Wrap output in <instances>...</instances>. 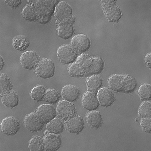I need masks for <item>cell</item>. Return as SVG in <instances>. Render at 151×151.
Listing matches in <instances>:
<instances>
[{
  "instance_id": "obj_21",
  "label": "cell",
  "mask_w": 151,
  "mask_h": 151,
  "mask_svg": "<svg viewBox=\"0 0 151 151\" xmlns=\"http://www.w3.org/2000/svg\"><path fill=\"white\" fill-rule=\"evenodd\" d=\"M65 126V122L59 117H56L46 124V129L49 133L60 134L63 133Z\"/></svg>"
},
{
  "instance_id": "obj_33",
  "label": "cell",
  "mask_w": 151,
  "mask_h": 151,
  "mask_svg": "<svg viewBox=\"0 0 151 151\" xmlns=\"http://www.w3.org/2000/svg\"><path fill=\"white\" fill-rule=\"evenodd\" d=\"M22 14L23 18L27 21H32L36 19V12L34 8L29 4L25 6Z\"/></svg>"
},
{
  "instance_id": "obj_3",
  "label": "cell",
  "mask_w": 151,
  "mask_h": 151,
  "mask_svg": "<svg viewBox=\"0 0 151 151\" xmlns=\"http://www.w3.org/2000/svg\"><path fill=\"white\" fill-rule=\"evenodd\" d=\"M56 71L54 63L48 58H42L34 70L37 77L44 79H50L54 76Z\"/></svg>"
},
{
  "instance_id": "obj_5",
  "label": "cell",
  "mask_w": 151,
  "mask_h": 151,
  "mask_svg": "<svg viewBox=\"0 0 151 151\" xmlns=\"http://www.w3.org/2000/svg\"><path fill=\"white\" fill-rule=\"evenodd\" d=\"M58 117L65 122L77 115V108L73 103L63 100L59 101L56 107Z\"/></svg>"
},
{
  "instance_id": "obj_29",
  "label": "cell",
  "mask_w": 151,
  "mask_h": 151,
  "mask_svg": "<svg viewBox=\"0 0 151 151\" xmlns=\"http://www.w3.org/2000/svg\"><path fill=\"white\" fill-rule=\"evenodd\" d=\"M137 85L136 81L133 77L125 74L124 86L122 92L127 94L132 93L135 90Z\"/></svg>"
},
{
  "instance_id": "obj_25",
  "label": "cell",
  "mask_w": 151,
  "mask_h": 151,
  "mask_svg": "<svg viewBox=\"0 0 151 151\" xmlns=\"http://www.w3.org/2000/svg\"><path fill=\"white\" fill-rule=\"evenodd\" d=\"M46 92L45 88L43 85H39L33 88L30 93L31 99L36 102L43 101Z\"/></svg>"
},
{
  "instance_id": "obj_20",
  "label": "cell",
  "mask_w": 151,
  "mask_h": 151,
  "mask_svg": "<svg viewBox=\"0 0 151 151\" xmlns=\"http://www.w3.org/2000/svg\"><path fill=\"white\" fill-rule=\"evenodd\" d=\"M103 79L98 75L89 76L85 81L87 91L98 93V91L103 86Z\"/></svg>"
},
{
  "instance_id": "obj_2",
  "label": "cell",
  "mask_w": 151,
  "mask_h": 151,
  "mask_svg": "<svg viewBox=\"0 0 151 151\" xmlns=\"http://www.w3.org/2000/svg\"><path fill=\"white\" fill-rule=\"evenodd\" d=\"M116 3V1H100L101 9L108 22L118 23L122 17V11L120 7L117 6Z\"/></svg>"
},
{
  "instance_id": "obj_6",
  "label": "cell",
  "mask_w": 151,
  "mask_h": 151,
  "mask_svg": "<svg viewBox=\"0 0 151 151\" xmlns=\"http://www.w3.org/2000/svg\"><path fill=\"white\" fill-rule=\"evenodd\" d=\"M19 120L12 116L7 117L1 123V130L3 134L8 136H14L20 129Z\"/></svg>"
},
{
  "instance_id": "obj_8",
  "label": "cell",
  "mask_w": 151,
  "mask_h": 151,
  "mask_svg": "<svg viewBox=\"0 0 151 151\" xmlns=\"http://www.w3.org/2000/svg\"><path fill=\"white\" fill-rule=\"evenodd\" d=\"M24 127L31 133H35L41 131L45 124L35 112L27 114L23 119Z\"/></svg>"
},
{
  "instance_id": "obj_35",
  "label": "cell",
  "mask_w": 151,
  "mask_h": 151,
  "mask_svg": "<svg viewBox=\"0 0 151 151\" xmlns=\"http://www.w3.org/2000/svg\"><path fill=\"white\" fill-rule=\"evenodd\" d=\"M6 4L12 9H16L22 4V1H4Z\"/></svg>"
},
{
  "instance_id": "obj_37",
  "label": "cell",
  "mask_w": 151,
  "mask_h": 151,
  "mask_svg": "<svg viewBox=\"0 0 151 151\" xmlns=\"http://www.w3.org/2000/svg\"><path fill=\"white\" fill-rule=\"evenodd\" d=\"M4 65H5V63H4V60L2 56H1V57H0V70H1V71H2L4 68Z\"/></svg>"
},
{
  "instance_id": "obj_16",
  "label": "cell",
  "mask_w": 151,
  "mask_h": 151,
  "mask_svg": "<svg viewBox=\"0 0 151 151\" xmlns=\"http://www.w3.org/2000/svg\"><path fill=\"white\" fill-rule=\"evenodd\" d=\"M125 74H114L109 77V88L116 92H123L124 86Z\"/></svg>"
},
{
  "instance_id": "obj_36",
  "label": "cell",
  "mask_w": 151,
  "mask_h": 151,
  "mask_svg": "<svg viewBox=\"0 0 151 151\" xmlns=\"http://www.w3.org/2000/svg\"><path fill=\"white\" fill-rule=\"evenodd\" d=\"M144 62L146 67L151 70V52L144 55Z\"/></svg>"
},
{
  "instance_id": "obj_27",
  "label": "cell",
  "mask_w": 151,
  "mask_h": 151,
  "mask_svg": "<svg viewBox=\"0 0 151 151\" xmlns=\"http://www.w3.org/2000/svg\"><path fill=\"white\" fill-rule=\"evenodd\" d=\"M137 93L140 99L147 101L151 100V85L147 83L141 84L137 91Z\"/></svg>"
},
{
  "instance_id": "obj_30",
  "label": "cell",
  "mask_w": 151,
  "mask_h": 151,
  "mask_svg": "<svg viewBox=\"0 0 151 151\" xmlns=\"http://www.w3.org/2000/svg\"><path fill=\"white\" fill-rule=\"evenodd\" d=\"M93 60V57L87 54L83 53L78 55L76 62L87 71L92 66Z\"/></svg>"
},
{
  "instance_id": "obj_19",
  "label": "cell",
  "mask_w": 151,
  "mask_h": 151,
  "mask_svg": "<svg viewBox=\"0 0 151 151\" xmlns=\"http://www.w3.org/2000/svg\"><path fill=\"white\" fill-rule=\"evenodd\" d=\"M71 22H66L57 25V36L62 39H68L73 36L75 29Z\"/></svg>"
},
{
  "instance_id": "obj_4",
  "label": "cell",
  "mask_w": 151,
  "mask_h": 151,
  "mask_svg": "<svg viewBox=\"0 0 151 151\" xmlns=\"http://www.w3.org/2000/svg\"><path fill=\"white\" fill-rule=\"evenodd\" d=\"M78 55L71 44L61 45L57 50V59L64 64H70L74 63Z\"/></svg>"
},
{
  "instance_id": "obj_7",
  "label": "cell",
  "mask_w": 151,
  "mask_h": 151,
  "mask_svg": "<svg viewBox=\"0 0 151 151\" xmlns=\"http://www.w3.org/2000/svg\"><path fill=\"white\" fill-rule=\"evenodd\" d=\"M41 60V57L36 51H29L23 52L19 59L21 66L25 70L35 69Z\"/></svg>"
},
{
  "instance_id": "obj_23",
  "label": "cell",
  "mask_w": 151,
  "mask_h": 151,
  "mask_svg": "<svg viewBox=\"0 0 151 151\" xmlns=\"http://www.w3.org/2000/svg\"><path fill=\"white\" fill-rule=\"evenodd\" d=\"M69 76L72 78H83L86 75V71L77 62L69 64L67 68Z\"/></svg>"
},
{
  "instance_id": "obj_34",
  "label": "cell",
  "mask_w": 151,
  "mask_h": 151,
  "mask_svg": "<svg viewBox=\"0 0 151 151\" xmlns=\"http://www.w3.org/2000/svg\"><path fill=\"white\" fill-rule=\"evenodd\" d=\"M140 127L145 133H151V117L141 119Z\"/></svg>"
},
{
  "instance_id": "obj_18",
  "label": "cell",
  "mask_w": 151,
  "mask_h": 151,
  "mask_svg": "<svg viewBox=\"0 0 151 151\" xmlns=\"http://www.w3.org/2000/svg\"><path fill=\"white\" fill-rule=\"evenodd\" d=\"M85 121L90 127L98 129L102 126L103 117L100 112L95 111H88L85 114Z\"/></svg>"
},
{
  "instance_id": "obj_12",
  "label": "cell",
  "mask_w": 151,
  "mask_h": 151,
  "mask_svg": "<svg viewBox=\"0 0 151 151\" xmlns=\"http://www.w3.org/2000/svg\"><path fill=\"white\" fill-rule=\"evenodd\" d=\"M35 112L45 124L56 118L57 112L53 105L47 104L40 105Z\"/></svg>"
},
{
  "instance_id": "obj_31",
  "label": "cell",
  "mask_w": 151,
  "mask_h": 151,
  "mask_svg": "<svg viewBox=\"0 0 151 151\" xmlns=\"http://www.w3.org/2000/svg\"><path fill=\"white\" fill-rule=\"evenodd\" d=\"M13 85L10 78L7 74L3 73L0 76V94L12 90Z\"/></svg>"
},
{
  "instance_id": "obj_26",
  "label": "cell",
  "mask_w": 151,
  "mask_h": 151,
  "mask_svg": "<svg viewBox=\"0 0 151 151\" xmlns=\"http://www.w3.org/2000/svg\"><path fill=\"white\" fill-rule=\"evenodd\" d=\"M28 147L31 151H45L43 138L40 136H34L29 140Z\"/></svg>"
},
{
  "instance_id": "obj_32",
  "label": "cell",
  "mask_w": 151,
  "mask_h": 151,
  "mask_svg": "<svg viewBox=\"0 0 151 151\" xmlns=\"http://www.w3.org/2000/svg\"><path fill=\"white\" fill-rule=\"evenodd\" d=\"M138 114L141 119L151 118V102L144 101L142 103L138 109Z\"/></svg>"
},
{
  "instance_id": "obj_28",
  "label": "cell",
  "mask_w": 151,
  "mask_h": 151,
  "mask_svg": "<svg viewBox=\"0 0 151 151\" xmlns=\"http://www.w3.org/2000/svg\"><path fill=\"white\" fill-rule=\"evenodd\" d=\"M61 95L59 91L55 89L48 88L46 90L43 101L50 104H56L59 101Z\"/></svg>"
},
{
  "instance_id": "obj_22",
  "label": "cell",
  "mask_w": 151,
  "mask_h": 151,
  "mask_svg": "<svg viewBox=\"0 0 151 151\" xmlns=\"http://www.w3.org/2000/svg\"><path fill=\"white\" fill-rule=\"evenodd\" d=\"M30 43L26 36L23 35H16L12 39V45L17 51H23L27 50L30 46Z\"/></svg>"
},
{
  "instance_id": "obj_17",
  "label": "cell",
  "mask_w": 151,
  "mask_h": 151,
  "mask_svg": "<svg viewBox=\"0 0 151 151\" xmlns=\"http://www.w3.org/2000/svg\"><path fill=\"white\" fill-rule=\"evenodd\" d=\"M61 94L64 100L73 103L79 99L80 92L79 88L77 86L67 85L62 88Z\"/></svg>"
},
{
  "instance_id": "obj_9",
  "label": "cell",
  "mask_w": 151,
  "mask_h": 151,
  "mask_svg": "<svg viewBox=\"0 0 151 151\" xmlns=\"http://www.w3.org/2000/svg\"><path fill=\"white\" fill-rule=\"evenodd\" d=\"M70 44L78 55H80L90 50L92 43L90 38L87 35L78 34L72 37Z\"/></svg>"
},
{
  "instance_id": "obj_24",
  "label": "cell",
  "mask_w": 151,
  "mask_h": 151,
  "mask_svg": "<svg viewBox=\"0 0 151 151\" xmlns=\"http://www.w3.org/2000/svg\"><path fill=\"white\" fill-rule=\"evenodd\" d=\"M104 62L100 57H93V63L92 66L86 71V76L98 75L101 73L103 70Z\"/></svg>"
},
{
  "instance_id": "obj_11",
  "label": "cell",
  "mask_w": 151,
  "mask_h": 151,
  "mask_svg": "<svg viewBox=\"0 0 151 151\" xmlns=\"http://www.w3.org/2000/svg\"><path fill=\"white\" fill-rule=\"evenodd\" d=\"M81 104L83 108L88 111H95L100 106L97 93L88 91L83 94Z\"/></svg>"
},
{
  "instance_id": "obj_14",
  "label": "cell",
  "mask_w": 151,
  "mask_h": 151,
  "mask_svg": "<svg viewBox=\"0 0 151 151\" xmlns=\"http://www.w3.org/2000/svg\"><path fill=\"white\" fill-rule=\"evenodd\" d=\"M97 96L100 106L104 107L111 106L116 100L112 90L106 87L100 88L97 93Z\"/></svg>"
},
{
  "instance_id": "obj_15",
  "label": "cell",
  "mask_w": 151,
  "mask_h": 151,
  "mask_svg": "<svg viewBox=\"0 0 151 151\" xmlns=\"http://www.w3.org/2000/svg\"><path fill=\"white\" fill-rule=\"evenodd\" d=\"M0 96L2 104L9 108L13 109L19 104V97L16 91L14 90L1 93Z\"/></svg>"
},
{
  "instance_id": "obj_13",
  "label": "cell",
  "mask_w": 151,
  "mask_h": 151,
  "mask_svg": "<svg viewBox=\"0 0 151 151\" xmlns=\"http://www.w3.org/2000/svg\"><path fill=\"white\" fill-rule=\"evenodd\" d=\"M65 125L66 129L69 133L75 134H79L85 127L84 119L78 114L65 122Z\"/></svg>"
},
{
  "instance_id": "obj_10",
  "label": "cell",
  "mask_w": 151,
  "mask_h": 151,
  "mask_svg": "<svg viewBox=\"0 0 151 151\" xmlns=\"http://www.w3.org/2000/svg\"><path fill=\"white\" fill-rule=\"evenodd\" d=\"M43 137L44 150L55 151L58 150L62 146L61 138L59 134H53L47 132Z\"/></svg>"
},
{
  "instance_id": "obj_1",
  "label": "cell",
  "mask_w": 151,
  "mask_h": 151,
  "mask_svg": "<svg viewBox=\"0 0 151 151\" xmlns=\"http://www.w3.org/2000/svg\"><path fill=\"white\" fill-rule=\"evenodd\" d=\"M72 12V7L67 2L61 1L55 7L54 13L56 25L66 22L74 23L76 17L73 16Z\"/></svg>"
}]
</instances>
